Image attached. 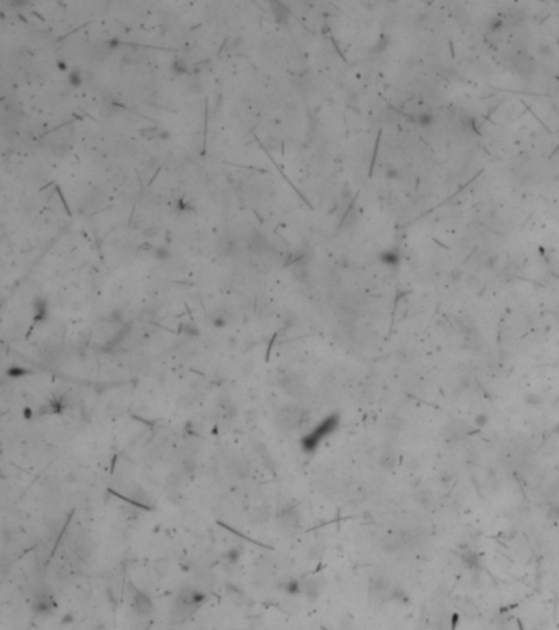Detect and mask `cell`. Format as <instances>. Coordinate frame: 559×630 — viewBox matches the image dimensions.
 <instances>
[{
	"mask_svg": "<svg viewBox=\"0 0 559 630\" xmlns=\"http://www.w3.org/2000/svg\"><path fill=\"white\" fill-rule=\"evenodd\" d=\"M205 599H207L205 591H202V589H198V588H186V589H182L179 592V596H177L174 607H176L177 612L186 614V612H189L190 609H193V607L200 606Z\"/></svg>",
	"mask_w": 559,
	"mask_h": 630,
	"instance_id": "3",
	"label": "cell"
},
{
	"mask_svg": "<svg viewBox=\"0 0 559 630\" xmlns=\"http://www.w3.org/2000/svg\"><path fill=\"white\" fill-rule=\"evenodd\" d=\"M67 82H69V85H72V87H79V85L82 84V72H80L79 69L69 71V74H67Z\"/></svg>",
	"mask_w": 559,
	"mask_h": 630,
	"instance_id": "18",
	"label": "cell"
},
{
	"mask_svg": "<svg viewBox=\"0 0 559 630\" xmlns=\"http://www.w3.org/2000/svg\"><path fill=\"white\" fill-rule=\"evenodd\" d=\"M248 248L252 253H256V255H262V253H266L267 250H269V243H267V240L262 235H256L249 240Z\"/></svg>",
	"mask_w": 559,
	"mask_h": 630,
	"instance_id": "12",
	"label": "cell"
},
{
	"mask_svg": "<svg viewBox=\"0 0 559 630\" xmlns=\"http://www.w3.org/2000/svg\"><path fill=\"white\" fill-rule=\"evenodd\" d=\"M7 374L10 376V378H20V376L30 374V371L26 368H21V366H12V368H8Z\"/></svg>",
	"mask_w": 559,
	"mask_h": 630,
	"instance_id": "21",
	"label": "cell"
},
{
	"mask_svg": "<svg viewBox=\"0 0 559 630\" xmlns=\"http://www.w3.org/2000/svg\"><path fill=\"white\" fill-rule=\"evenodd\" d=\"M251 519H252V522H254V524H262V522H267V519H269V510H267V507H256L254 510H252Z\"/></svg>",
	"mask_w": 559,
	"mask_h": 630,
	"instance_id": "15",
	"label": "cell"
},
{
	"mask_svg": "<svg viewBox=\"0 0 559 630\" xmlns=\"http://www.w3.org/2000/svg\"><path fill=\"white\" fill-rule=\"evenodd\" d=\"M197 583H198V589L202 591H210L215 583H217V578L215 574L210 571V569H205V571H200L197 576Z\"/></svg>",
	"mask_w": 559,
	"mask_h": 630,
	"instance_id": "11",
	"label": "cell"
},
{
	"mask_svg": "<svg viewBox=\"0 0 559 630\" xmlns=\"http://www.w3.org/2000/svg\"><path fill=\"white\" fill-rule=\"evenodd\" d=\"M55 609V597L48 592H41L35 597L33 601V611L38 614V616H50Z\"/></svg>",
	"mask_w": 559,
	"mask_h": 630,
	"instance_id": "7",
	"label": "cell"
},
{
	"mask_svg": "<svg viewBox=\"0 0 559 630\" xmlns=\"http://www.w3.org/2000/svg\"><path fill=\"white\" fill-rule=\"evenodd\" d=\"M171 71H173L174 74H177V76L186 74L187 72V63L182 61V59H176V61L173 63V66H171Z\"/></svg>",
	"mask_w": 559,
	"mask_h": 630,
	"instance_id": "19",
	"label": "cell"
},
{
	"mask_svg": "<svg viewBox=\"0 0 559 630\" xmlns=\"http://www.w3.org/2000/svg\"><path fill=\"white\" fill-rule=\"evenodd\" d=\"M33 309H35V320L36 322H41V320H45L46 319V315H48V302L45 299H41V297H36L35 299V302H33Z\"/></svg>",
	"mask_w": 559,
	"mask_h": 630,
	"instance_id": "13",
	"label": "cell"
},
{
	"mask_svg": "<svg viewBox=\"0 0 559 630\" xmlns=\"http://www.w3.org/2000/svg\"><path fill=\"white\" fill-rule=\"evenodd\" d=\"M217 409H218V416L222 417V419H225V420H232V419L236 417V414H238L236 404L232 399H228V397H227V399L220 401Z\"/></svg>",
	"mask_w": 559,
	"mask_h": 630,
	"instance_id": "9",
	"label": "cell"
},
{
	"mask_svg": "<svg viewBox=\"0 0 559 630\" xmlns=\"http://www.w3.org/2000/svg\"><path fill=\"white\" fill-rule=\"evenodd\" d=\"M58 68L61 69V71H66V69H67V64L64 63V61H59V63H58Z\"/></svg>",
	"mask_w": 559,
	"mask_h": 630,
	"instance_id": "25",
	"label": "cell"
},
{
	"mask_svg": "<svg viewBox=\"0 0 559 630\" xmlns=\"http://www.w3.org/2000/svg\"><path fill=\"white\" fill-rule=\"evenodd\" d=\"M277 527L279 530L284 532V534H295L300 529V517L297 514V510L292 507H286L282 509L277 515Z\"/></svg>",
	"mask_w": 559,
	"mask_h": 630,
	"instance_id": "4",
	"label": "cell"
},
{
	"mask_svg": "<svg viewBox=\"0 0 559 630\" xmlns=\"http://www.w3.org/2000/svg\"><path fill=\"white\" fill-rule=\"evenodd\" d=\"M169 256H171V253L166 250V248H156V251H154V258H156V260H159V261L169 260Z\"/></svg>",
	"mask_w": 559,
	"mask_h": 630,
	"instance_id": "22",
	"label": "cell"
},
{
	"mask_svg": "<svg viewBox=\"0 0 559 630\" xmlns=\"http://www.w3.org/2000/svg\"><path fill=\"white\" fill-rule=\"evenodd\" d=\"M230 471L233 473L236 478H248L251 475V466L248 465V461L241 460V458H235L230 465Z\"/></svg>",
	"mask_w": 559,
	"mask_h": 630,
	"instance_id": "10",
	"label": "cell"
},
{
	"mask_svg": "<svg viewBox=\"0 0 559 630\" xmlns=\"http://www.w3.org/2000/svg\"><path fill=\"white\" fill-rule=\"evenodd\" d=\"M235 241L232 240V238H228V236H223V240L220 241V253H222V255H232V253L235 251Z\"/></svg>",
	"mask_w": 559,
	"mask_h": 630,
	"instance_id": "17",
	"label": "cell"
},
{
	"mask_svg": "<svg viewBox=\"0 0 559 630\" xmlns=\"http://www.w3.org/2000/svg\"><path fill=\"white\" fill-rule=\"evenodd\" d=\"M338 423H340V417H338L336 414H333V416L326 417L323 422L316 425V427L311 430L310 433H307L302 438V448L305 451H309V453H310V451H315L316 446H318V443H320L321 440L326 438L328 435L335 432L336 427H338Z\"/></svg>",
	"mask_w": 559,
	"mask_h": 630,
	"instance_id": "1",
	"label": "cell"
},
{
	"mask_svg": "<svg viewBox=\"0 0 559 630\" xmlns=\"http://www.w3.org/2000/svg\"><path fill=\"white\" fill-rule=\"evenodd\" d=\"M284 591H286L287 594H290V596L302 594V583H300V581H297V579H290V581H287L286 584H284Z\"/></svg>",
	"mask_w": 559,
	"mask_h": 630,
	"instance_id": "16",
	"label": "cell"
},
{
	"mask_svg": "<svg viewBox=\"0 0 559 630\" xmlns=\"http://www.w3.org/2000/svg\"><path fill=\"white\" fill-rule=\"evenodd\" d=\"M131 607H133V611H135L136 616H139V617H148V616H151V614H153L154 604H153L151 597H149L146 592L136 589V591H133Z\"/></svg>",
	"mask_w": 559,
	"mask_h": 630,
	"instance_id": "6",
	"label": "cell"
},
{
	"mask_svg": "<svg viewBox=\"0 0 559 630\" xmlns=\"http://www.w3.org/2000/svg\"><path fill=\"white\" fill-rule=\"evenodd\" d=\"M169 502H173V504H179L181 502V499H182V494H181V491H177L176 488H173L171 489V492H169Z\"/></svg>",
	"mask_w": 559,
	"mask_h": 630,
	"instance_id": "23",
	"label": "cell"
},
{
	"mask_svg": "<svg viewBox=\"0 0 559 630\" xmlns=\"http://www.w3.org/2000/svg\"><path fill=\"white\" fill-rule=\"evenodd\" d=\"M272 8H274V18H276L277 23H281V25L286 23V21L289 20V13H287L286 7H284L282 3L276 2V3H272Z\"/></svg>",
	"mask_w": 559,
	"mask_h": 630,
	"instance_id": "14",
	"label": "cell"
},
{
	"mask_svg": "<svg viewBox=\"0 0 559 630\" xmlns=\"http://www.w3.org/2000/svg\"><path fill=\"white\" fill-rule=\"evenodd\" d=\"M305 420V411L299 406H284L276 412V425L282 432H294Z\"/></svg>",
	"mask_w": 559,
	"mask_h": 630,
	"instance_id": "2",
	"label": "cell"
},
{
	"mask_svg": "<svg viewBox=\"0 0 559 630\" xmlns=\"http://www.w3.org/2000/svg\"><path fill=\"white\" fill-rule=\"evenodd\" d=\"M302 583V594L307 597L310 601L318 599L321 588H323V583H321L320 578H305L300 581Z\"/></svg>",
	"mask_w": 559,
	"mask_h": 630,
	"instance_id": "8",
	"label": "cell"
},
{
	"mask_svg": "<svg viewBox=\"0 0 559 630\" xmlns=\"http://www.w3.org/2000/svg\"><path fill=\"white\" fill-rule=\"evenodd\" d=\"M277 382H279V386H281L282 389L292 397H304L305 392H307V387H305L304 382L292 373L281 374Z\"/></svg>",
	"mask_w": 559,
	"mask_h": 630,
	"instance_id": "5",
	"label": "cell"
},
{
	"mask_svg": "<svg viewBox=\"0 0 559 630\" xmlns=\"http://www.w3.org/2000/svg\"><path fill=\"white\" fill-rule=\"evenodd\" d=\"M181 332L187 337H198V327L195 324H182L181 325Z\"/></svg>",
	"mask_w": 559,
	"mask_h": 630,
	"instance_id": "20",
	"label": "cell"
},
{
	"mask_svg": "<svg viewBox=\"0 0 559 630\" xmlns=\"http://www.w3.org/2000/svg\"><path fill=\"white\" fill-rule=\"evenodd\" d=\"M227 557H230V561H232V563H235V561H238L240 552H238V550H235V548H233V550H230V553L227 555Z\"/></svg>",
	"mask_w": 559,
	"mask_h": 630,
	"instance_id": "24",
	"label": "cell"
}]
</instances>
